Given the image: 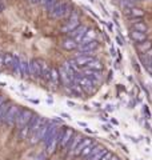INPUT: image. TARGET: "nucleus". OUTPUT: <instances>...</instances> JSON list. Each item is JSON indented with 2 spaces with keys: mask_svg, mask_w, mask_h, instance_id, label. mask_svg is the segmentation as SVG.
<instances>
[{
  "mask_svg": "<svg viewBox=\"0 0 152 160\" xmlns=\"http://www.w3.org/2000/svg\"><path fill=\"white\" fill-rule=\"evenodd\" d=\"M92 60H95V58L92 56V55L82 53V55H79V56H76L73 59V63H75V66L78 67V68H84L88 63L92 62Z\"/></svg>",
  "mask_w": 152,
  "mask_h": 160,
  "instance_id": "11",
  "label": "nucleus"
},
{
  "mask_svg": "<svg viewBox=\"0 0 152 160\" xmlns=\"http://www.w3.org/2000/svg\"><path fill=\"white\" fill-rule=\"evenodd\" d=\"M78 46H79V43L71 38H65L62 42V47L64 49H67V51H73V49L78 48Z\"/></svg>",
  "mask_w": 152,
  "mask_h": 160,
  "instance_id": "20",
  "label": "nucleus"
},
{
  "mask_svg": "<svg viewBox=\"0 0 152 160\" xmlns=\"http://www.w3.org/2000/svg\"><path fill=\"white\" fill-rule=\"evenodd\" d=\"M59 75H60V84H63L64 87H71L75 82V76H72L71 73H68L65 69L62 67L59 68Z\"/></svg>",
  "mask_w": 152,
  "mask_h": 160,
  "instance_id": "13",
  "label": "nucleus"
},
{
  "mask_svg": "<svg viewBox=\"0 0 152 160\" xmlns=\"http://www.w3.org/2000/svg\"><path fill=\"white\" fill-rule=\"evenodd\" d=\"M3 56H4V55L0 53V67H4V66H3Z\"/></svg>",
  "mask_w": 152,
  "mask_h": 160,
  "instance_id": "34",
  "label": "nucleus"
},
{
  "mask_svg": "<svg viewBox=\"0 0 152 160\" xmlns=\"http://www.w3.org/2000/svg\"><path fill=\"white\" fill-rule=\"evenodd\" d=\"M19 68H20V72H22V78L29 76V60H27L25 58H20Z\"/></svg>",
  "mask_w": 152,
  "mask_h": 160,
  "instance_id": "18",
  "label": "nucleus"
},
{
  "mask_svg": "<svg viewBox=\"0 0 152 160\" xmlns=\"http://www.w3.org/2000/svg\"><path fill=\"white\" fill-rule=\"evenodd\" d=\"M44 122H45V119H44L43 116H40V115H35V113H33V116H32V119H31V122L28 123L29 135L33 133V132H36L38 129L44 124Z\"/></svg>",
  "mask_w": 152,
  "mask_h": 160,
  "instance_id": "10",
  "label": "nucleus"
},
{
  "mask_svg": "<svg viewBox=\"0 0 152 160\" xmlns=\"http://www.w3.org/2000/svg\"><path fill=\"white\" fill-rule=\"evenodd\" d=\"M29 3H32V4H40V3H42V0H29Z\"/></svg>",
  "mask_w": 152,
  "mask_h": 160,
  "instance_id": "33",
  "label": "nucleus"
},
{
  "mask_svg": "<svg viewBox=\"0 0 152 160\" xmlns=\"http://www.w3.org/2000/svg\"><path fill=\"white\" fill-rule=\"evenodd\" d=\"M67 0H58L56 4L52 7V9L48 12L49 13V18L52 19H62L63 13H64V9L67 7Z\"/></svg>",
  "mask_w": 152,
  "mask_h": 160,
  "instance_id": "5",
  "label": "nucleus"
},
{
  "mask_svg": "<svg viewBox=\"0 0 152 160\" xmlns=\"http://www.w3.org/2000/svg\"><path fill=\"white\" fill-rule=\"evenodd\" d=\"M40 75H42V60L32 59L29 62V78L39 79Z\"/></svg>",
  "mask_w": 152,
  "mask_h": 160,
  "instance_id": "8",
  "label": "nucleus"
},
{
  "mask_svg": "<svg viewBox=\"0 0 152 160\" xmlns=\"http://www.w3.org/2000/svg\"><path fill=\"white\" fill-rule=\"evenodd\" d=\"M20 111V107L18 104H11V107L8 108V111L4 115V118L2 119V122L7 126H15V120H16L18 112Z\"/></svg>",
  "mask_w": 152,
  "mask_h": 160,
  "instance_id": "4",
  "label": "nucleus"
},
{
  "mask_svg": "<svg viewBox=\"0 0 152 160\" xmlns=\"http://www.w3.org/2000/svg\"><path fill=\"white\" fill-rule=\"evenodd\" d=\"M33 116V112L31 109L28 108H20V111L18 112V116H16V120H15V127L18 129L23 128L24 126H27V124L31 122V119Z\"/></svg>",
  "mask_w": 152,
  "mask_h": 160,
  "instance_id": "1",
  "label": "nucleus"
},
{
  "mask_svg": "<svg viewBox=\"0 0 152 160\" xmlns=\"http://www.w3.org/2000/svg\"><path fill=\"white\" fill-rule=\"evenodd\" d=\"M94 40H96V31L92 28H88L87 32H85L83 40L80 43H88V42H94Z\"/></svg>",
  "mask_w": 152,
  "mask_h": 160,
  "instance_id": "25",
  "label": "nucleus"
},
{
  "mask_svg": "<svg viewBox=\"0 0 152 160\" xmlns=\"http://www.w3.org/2000/svg\"><path fill=\"white\" fill-rule=\"evenodd\" d=\"M87 27L85 26H79V27H76L73 31H71L69 33H68V38H71V39H73V40H76V42H82L83 40V38H84V35H85V32H87Z\"/></svg>",
  "mask_w": 152,
  "mask_h": 160,
  "instance_id": "14",
  "label": "nucleus"
},
{
  "mask_svg": "<svg viewBox=\"0 0 152 160\" xmlns=\"http://www.w3.org/2000/svg\"><path fill=\"white\" fill-rule=\"evenodd\" d=\"M47 2H48V0H42V4H45Z\"/></svg>",
  "mask_w": 152,
  "mask_h": 160,
  "instance_id": "37",
  "label": "nucleus"
},
{
  "mask_svg": "<svg viewBox=\"0 0 152 160\" xmlns=\"http://www.w3.org/2000/svg\"><path fill=\"white\" fill-rule=\"evenodd\" d=\"M80 26V18H79V13L73 11L72 13H71V16L65 20V24L64 26H62V32L64 33H69L71 31H73V29L76 27Z\"/></svg>",
  "mask_w": 152,
  "mask_h": 160,
  "instance_id": "3",
  "label": "nucleus"
},
{
  "mask_svg": "<svg viewBox=\"0 0 152 160\" xmlns=\"http://www.w3.org/2000/svg\"><path fill=\"white\" fill-rule=\"evenodd\" d=\"M48 126H49V122H48V120H45L44 124L38 129L36 132H33V133L29 135V143H31V144H38L39 142H42L45 132H47V129H48Z\"/></svg>",
  "mask_w": 152,
  "mask_h": 160,
  "instance_id": "7",
  "label": "nucleus"
},
{
  "mask_svg": "<svg viewBox=\"0 0 152 160\" xmlns=\"http://www.w3.org/2000/svg\"><path fill=\"white\" fill-rule=\"evenodd\" d=\"M6 102H7V98H6V96H3V95H0V107H2Z\"/></svg>",
  "mask_w": 152,
  "mask_h": 160,
  "instance_id": "32",
  "label": "nucleus"
},
{
  "mask_svg": "<svg viewBox=\"0 0 152 160\" xmlns=\"http://www.w3.org/2000/svg\"><path fill=\"white\" fill-rule=\"evenodd\" d=\"M98 47H99V43L96 40H94V42H88V43H80L78 46V49L80 53H89L95 51Z\"/></svg>",
  "mask_w": 152,
  "mask_h": 160,
  "instance_id": "15",
  "label": "nucleus"
},
{
  "mask_svg": "<svg viewBox=\"0 0 152 160\" xmlns=\"http://www.w3.org/2000/svg\"><path fill=\"white\" fill-rule=\"evenodd\" d=\"M124 13H125V16L138 19V18H143L145 12H144L141 8L134 6V7H129V8H124Z\"/></svg>",
  "mask_w": 152,
  "mask_h": 160,
  "instance_id": "16",
  "label": "nucleus"
},
{
  "mask_svg": "<svg viewBox=\"0 0 152 160\" xmlns=\"http://www.w3.org/2000/svg\"><path fill=\"white\" fill-rule=\"evenodd\" d=\"M75 136V131L73 128L71 127H64L62 129V133H60V142H59V147L60 148H65L68 146V143L72 140V138Z\"/></svg>",
  "mask_w": 152,
  "mask_h": 160,
  "instance_id": "6",
  "label": "nucleus"
},
{
  "mask_svg": "<svg viewBox=\"0 0 152 160\" xmlns=\"http://www.w3.org/2000/svg\"><path fill=\"white\" fill-rule=\"evenodd\" d=\"M140 60L147 68L151 69V66H152V48L148 49L145 53H141L140 55Z\"/></svg>",
  "mask_w": 152,
  "mask_h": 160,
  "instance_id": "22",
  "label": "nucleus"
},
{
  "mask_svg": "<svg viewBox=\"0 0 152 160\" xmlns=\"http://www.w3.org/2000/svg\"><path fill=\"white\" fill-rule=\"evenodd\" d=\"M107 153V148L103 146H99V144H95L91 153L87 156V160H101V158Z\"/></svg>",
  "mask_w": 152,
  "mask_h": 160,
  "instance_id": "9",
  "label": "nucleus"
},
{
  "mask_svg": "<svg viewBox=\"0 0 152 160\" xmlns=\"http://www.w3.org/2000/svg\"><path fill=\"white\" fill-rule=\"evenodd\" d=\"M129 36H131V39H132L135 43H141V42H144V40H147V33L135 31V29H131Z\"/></svg>",
  "mask_w": 152,
  "mask_h": 160,
  "instance_id": "21",
  "label": "nucleus"
},
{
  "mask_svg": "<svg viewBox=\"0 0 152 160\" xmlns=\"http://www.w3.org/2000/svg\"><path fill=\"white\" fill-rule=\"evenodd\" d=\"M9 107H11V104H9L8 102H6L2 107H0V120L4 118V115H6V112L8 111V108H9Z\"/></svg>",
  "mask_w": 152,
  "mask_h": 160,
  "instance_id": "29",
  "label": "nucleus"
},
{
  "mask_svg": "<svg viewBox=\"0 0 152 160\" xmlns=\"http://www.w3.org/2000/svg\"><path fill=\"white\" fill-rule=\"evenodd\" d=\"M84 139V136H83V135H79V133H75V136L72 138V140H71V142L68 143V146L67 147H65L64 149H65V151H67V153H68V156H69V155L71 153H72L73 152V149L76 148V147H78V144L80 143V142H82V140Z\"/></svg>",
  "mask_w": 152,
  "mask_h": 160,
  "instance_id": "17",
  "label": "nucleus"
},
{
  "mask_svg": "<svg viewBox=\"0 0 152 160\" xmlns=\"http://www.w3.org/2000/svg\"><path fill=\"white\" fill-rule=\"evenodd\" d=\"M108 160H119V158H118V156H115V155H112V156H111Z\"/></svg>",
  "mask_w": 152,
  "mask_h": 160,
  "instance_id": "35",
  "label": "nucleus"
},
{
  "mask_svg": "<svg viewBox=\"0 0 152 160\" xmlns=\"http://www.w3.org/2000/svg\"><path fill=\"white\" fill-rule=\"evenodd\" d=\"M84 68L95 69V71H101V69H103V64H101V62H99V60H96V59H95V60H92L91 63H88Z\"/></svg>",
  "mask_w": 152,
  "mask_h": 160,
  "instance_id": "27",
  "label": "nucleus"
},
{
  "mask_svg": "<svg viewBox=\"0 0 152 160\" xmlns=\"http://www.w3.org/2000/svg\"><path fill=\"white\" fill-rule=\"evenodd\" d=\"M132 29H135V31H139V32H147V29H148V27H147V24L143 23L141 20H138L136 23L132 24Z\"/></svg>",
  "mask_w": 152,
  "mask_h": 160,
  "instance_id": "26",
  "label": "nucleus"
},
{
  "mask_svg": "<svg viewBox=\"0 0 152 160\" xmlns=\"http://www.w3.org/2000/svg\"><path fill=\"white\" fill-rule=\"evenodd\" d=\"M75 84H78L79 87H82V89L84 91V93H94L96 91V87H95V82H92L89 78H85V76H76L75 78Z\"/></svg>",
  "mask_w": 152,
  "mask_h": 160,
  "instance_id": "2",
  "label": "nucleus"
},
{
  "mask_svg": "<svg viewBox=\"0 0 152 160\" xmlns=\"http://www.w3.org/2000/svg\"><path fill=\"white\" fill-rule=\"evenodd\" d=\"M27 138H29V127H28V124L27 126H24L23 128H20V131H19V139L20 140H25Z\"/></svg>",
  "mask_w": 152,
  "mask_h": 160,
  "instance_id": "28",
  "label": "nucleus"
},
{
  "mask_svg": "<svg viewBox=\"0 0 152 160\" xmlns=\"http://www.w3.org/2000/svg\"><path fill=\"white\" fill-rule=\"evenodd\" d=\"M56 2H58V0H48V2H47V3H45V4H44V7H45V9H47V11L49 12V11H51V9H52V7L55 6V4H56Z\"/></svg>",
  "mask_w": 152,
  "mask_h": 160,
  "instance_id": "30",
  "label": "nucleus"
},
{
  "mask_svg": "<svg viewBox=\"0 0 152 160\" xmlns=\"http://www.w3.org/2000/svg\"><path fill=\"white\" fill-rule=\"evenodd\" d=\"M48 82L52 84L55 88H56L59 84H60V75H59V69H58V68H51L49 80H48Z\"/></svg>",
  "mask_w": 152,
  "mask_h": 160,
  "instance_id": "19",
  "label": "nucleus"
},
{
  "mask_svg": "<svg viewBox=\"0 0 152 160\" xmlns=\"http://www.w3.org/2000/svg\"><path fill=\"white\" fill-rule=\"evenodd\" d=\"M3 8H4V7H3V4H2V3H0V12H2V11H3Z\"/></svg>",
  "mask_w": 152,
  "mask_h": 160,
  "instance_id": "36",
  "label": "nucleus"
},
{
  "mask_svg": "<svg viewBox=\"0 0 152 160\" xmlns=\"http://www.w3.org/2000/svg\"><path fill=\"white\" fill-rule=\"evenodd\" d=\"M92 144H95V142H94V139H92V138H84L82 142L78 144V147L73 149V152L69 155V158H72V156H79V155L83 152V149H84L85 147L92 146Z\"/></svg>",
  "mask_w": 152,
  "mask_h": 160,
  "instance_id": "12",
  "label": "nucleus"
},
{
  "mask_svg": "<svg viewBox=\"0 0 152 160\" xmlns=\"http://www.w3.org/2000/svg\"><path fill=\"white\" fill-rule=\"evenodd\" d=\"M94 146H95V144H92V146H88V147H85V148L83 149V152H82V153H80V155H82V156H85V158H87V156H88V155L91 153V151H92V148H94Z\"/></svg>",
  "mask_w": 152,
  "mask_h": 160,
  "instance_id": "31",
  "label": "nucleus"
},
{
  "mask_svg": "<svg viewBox=\"0 0 152 160\" xmlns=\"http://www.w3.org/2000/svg\"><path fill=\"white\" fill-rule=\"evenodd\" d=\"M151 48H152V42L151 40H144V42H141V43H138V46H136V49H138V52H140V55L145 53Z\"/></svg>",
  "mask_w": 152,
  "mask_h": 160,
  "instance_id": "23",
  "label": "nucleus"
},
{
  "mask_svg": "<svg viewBox=\"0 0 152 160\" xmlns=\"http://www.w3.org/2000/svg\"><path fill=\"white\" fill-rule=\"evenodd\" d=\"M49 72H51V67L48 66V63H45L42 60V75H40V78L45 82H48L49 80Z\"/></svg>",
  "mask_w": 152,
  "mask_h": 160,
  "instance_id": "24",
  "label": "nucleus"
}]
</instances>
